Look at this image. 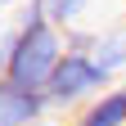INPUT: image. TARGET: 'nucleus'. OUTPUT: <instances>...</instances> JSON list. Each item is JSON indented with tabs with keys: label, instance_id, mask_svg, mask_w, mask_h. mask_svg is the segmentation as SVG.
I'll list each match as a JSON object with an SVG mask.
<instances>
[{
	"label": "nucleus",
	"instance_id": "f257e3e1",
	"mask_svg": "<svg viewBox=\"0 0 126 126\" xmlns=\"http://www.w3.org/2000/svg\"><path fill=\"white\" fill-rule=\"evenodd\" d=\"M5 36H9V72H5V77L18 81V86L45 90L50 77H54V68H59V59L68 54L63 27L50 23L45 0H23Z\"/></svg>",
	"mask_w": 126,
	"mask_h": 126
},
{
	"label": "nucleus",
	"instance_id": "f03ea898",
	"mask_svg": "<svg viewBox=\"0 0 126 126\" xmlns=\"http://www.w3.org/2000/svg\"><path fill=\"white\" fill-rule=\"evenodd\" d=\"M117 86V77L104 68L94 54H63L59 59V68H54V77H50V86H45V94H50V108L54 113H63V108H81L90 104V99H99L104 90H113Z\"/></svg>",
	"mask_w": 126,
	"mask_h": 126
},
{
	"label": "nucleus",
	"instance_id": "7ed1b4c3",
	"mask_svg": "<svg viewBox=\"0 0 126 126\" xmlns=\"http://www.w3.org/2000/svg\"><path fill=\"white\" fill-rule=\"evenodd\" d=\"M50 108V94L45 90H32V86H18V81H0V126H36L45 122Z\"/></svg>",
	"mask_w": 126,
	"mask_h": 126
},
{
	"label": "nucleus",
	"instance_id": "20e7f679",
	"mask_svg": "<svg viewBox=\"0 0 126 126\" xmlns=\"http://www.w3.org/2000/svg\"><path fill=\"white\" fill-rule=\"evenodd\" d=\"M72 126H126V81L104 90L99 99H90L81 113H77Z\"/></svg>",
	"mask_w": 126,
	"mask_h": 126
},
{
	"label": "nucleus",
	"instance_id": "39448f33",
	"mask_svg": "<svg viewBox=\"0 0 126 126\" xmlns=\"http://www.w3.org/2000/svg\"><path fill=\"white\" fill-rule=\"evenodd\" d=\"M94 59H99L113 77L126 72V18L113 23V27H99V50H94Z\"/></svg>",
	"mask_w": 126,
	"mask_h": 126
},
{
	"label": "nucleus",
	"instance_id": "423d86ee",
	"mask_svg": "<svg viewBox=\"0 0 126 126\" xmlns=\"http://www.w3.org/2000/svg\"><path fill=\"white\" fill-rule=\"evenodd\" d=\"M90 5L94 0H45V14H50V23L54 27H81V18L90 14Z\"/></svg>",
	"mask_w": 126,
	"mask_h": 126
},
{
	"label": "nucleus",
	"instance_id": "0eeeda50",
	"mask_svg": "<svg viewBox=\"0 0 126 126\" xmlns=\"http://www.w3.org/2000/svg\"><path fill=\"white\" fill-rule=\"evenodd\" d=\"M63 45H68L72 54H94L99 50V32L94 27H68L63 32Z\"/></svg>",
	"mask_w": 126,
	"mask_h": 126
},
{
	"label": "nucleus",
	"instance_id": "6e6552de",
	"mask_svg": "<svg viewBox=\"0 0 126 126\" xmlns=\"http://www.w3.org/2000/svg\"><path fill=\"white\" fill-rule=\"evenodd\" d=\"M0 5H23V0H0Z\"/></svg>",
	"mask_w": 126,
	"mask_h": 126
},
{
	"label": "nucleus",
	"instance_id": "1a4fd4ad",
	"mask_svg": "<svg viewBox=\"0 0 126 126\" xmlns=\"http://www.w3.org/2000/svg\"><path fill=\"white\" fill-rule=\"evenodd\" d=\"M5 27H9V23H5V18H0V36H5Z\"/></svg>",
	"mask_w": 126,
	"mask_h": 126
},
{
	"label": "nucleus",
	"instance_id": "9d476101",
	"mask_svg": "<svg viewBox=\"0 0 126 126\" xmlns=\"http://www.w3.org/2000/svg\"><path fill=\"white\" fill-rule=\"evenodd\" d=\"M36 126H50V122H36Z\"/></svg>",
	"mask_w": 126,
	"mask_h": 126
}]
</instances>
